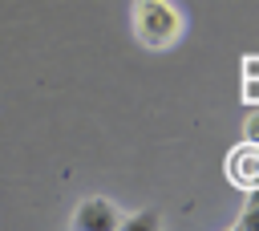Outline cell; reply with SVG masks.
<instances>
[{"mask_svg":"<svg viewBox=\"0 0 259 231\" xmlns=\"http://www.w3.org/2000/svg\"><path fill=\"white\" fill-rule=\"evenodd\" d=\"M134 32L146 49H170L182 36V12L170 0H134Z\"/></svg>","mask_w":259,"mask_h":231,"instance_id":"obj_1","label":"cell"},{"mask_svg":"<svg viewBox=\"0 0 259 231\" xmlns=\"http://www.w3.org/2000/svg\"><path fill=\"white\" fill-rule=\"evenodd\" d=\"M227 178L239 186V190H259V142H239L231 154H227Z\"/></svg>","mask_w":259,"mask_h":231,"instance_id":"obj_2","label":"cell"},{"mask_svg":"<svg viewBox=\"0 0 259 231\" xmlns=\"http://www.w3.org/2000/svg\"><path fill=\"white\" fill-rule=\"evenodd\" d=\"M73 227H77V231H113V227H121V215H117V207L105 203V199H85V203L73 211Z\"/></svg>","mask_w":259,"mask_h":231,"instance_id":"obj_3","label":"cell"},{"mask_svg":"<svg viewBox=\"0 0 259 231\" xmlns=\"http://www.w3.org/2000/svg\"><path fill=\"white\" fill-rule=\"evenodd\" d=\"M121 227H130V231H150V227H162V215L150 207V211H138V215L121 219Z\"/></svg>","mask_w":259,"mask_h":231,"instance_id":"obj_4","label":"cell"},{"mask_svg":"<svg viewBox=\"0 0 259 231\" xmlns=\"http://www.w3.org/2000/svg\"><path fill=\"white\" fill-rule=\"evenodd\" d=\"M235 227H243V231H255V227H259V199H251V203H247V211L239 215V223H235Z\"/></svg>","mask_w":259,"mask_h":231,"instance_id":"obj_5","label":"cell"},{"mask_svg":"<svg viewBox=\"0 0 259 231\" xmlns=\"http://www.w3.org/2000/svg\"><path fill=\"white\" fill-rule=\"evenodd\" d=\"M243 138H247V142H259V109L247 118V126H243Z\"/></svg>","mask_w":259,"mask_h":231,"instance_id":"obj_6","label":"cell"},{"mask_svg":"<svg viewBox=\"0 0 259 231\" xmlns=\"http://www.w3.org/2000/svg\"><path fill=\"white\" fill-rule=\"evenodd\" d=\"M243 97H247L251 105H259V77H247V81H243Z\"/></svg>","mask_w":259,"mask_h":231,"instance_id":"obj_7","label":"cell"},{"mask_svg":"<svg viewBox=\"0 0 259 231\" xmlns=\"http://www.w3.org/2000/svg\"><path fill=\"white\" fill-rule=\"evenodd\" d=\"M247 77H259V61L255 57H247Z\"/></svg>","mask_w":259,"mask_h":231,"instance_id":"obj_8","label":"cell"}]
</instances>
